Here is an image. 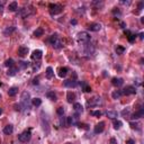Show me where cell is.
Wrapping results in <instances>:
<instances>
[{
  "mask_svg": "<svg viewBox=\"0 0 144 144\" xmlns=\"http://www.w3.org/2000/svg\"><path fill=\"white\" fill-rule=\"evenodd\" d=\"M49 9H50V14H51V15L54 16V15H57V14L62 12L63 7L61 6V5H59V3H50Z\"/></svg>",
  "mask_w": 144,
  "mask_h": 144,
  "instance_id": "4",
  "label": "cell"
},
{
  "mask_svg": "<svg viewBox=\"0 0 144 144\" xmlns=\"http://www.w3.org/2000/svg\"><path fill=\"white\" fill-rule=\"evenodd\" d=\"M12 132H14V126L10 125V124L5 126V128H3V133H5L6 135H10Z\"/></svg>",
  "mask_w": 144,
  "mask_h": 144,
  "instance_id": "18",
  "label": "cell"
},
{
  "mask_svg": "<svg viewBox=\"0 0 144 144\" xmlns=\"http://www.w3.org/2000/svg\"><path fill=\"white\" fill-rule=\"evenodd\" d=\"M17 92H18V88H17V87H11L8 90V95L10 96V97H14V96H16Z\"/></svg>",
  "mask_w": 144,
  "mask_h": 144,
  "instance_id": "23",
  "label": "cell"
},
{
  "mask_svg": "<svg viewBox=\"0 0 144 144\" xmlns=\"http://www.w3.org/2000/svg\"><path fill=\"white\" fill-rule=\"evenodd\" d=\"M88 29L90 32H99L101 29V25L99 23H91L90 25L88 26Z\"/></svg>",
  "mask_w": 144,
  "mask_h": 144,
  "instance_id": "10",
  "label": "cell"
},
{
  "mask_svg": "<svg viewBox=\"0 0 144 144\" xmlns=\"http://www.w3.org/2000/svg\"><path fill=\"white\" fill-rule=\"evenodd\" d=\"M45 75H46V78L47 79H52L53 77H54V71H53V69L51 67H49L46 69V73H45Z\"/></svg>",
  "mask_w": 144,
  "mask_h": 144,
  "instance_id": "21",
  "label": "cell"
},
{
  "mask_svg": "<svg viewBox=\"0 0 144 144\" xmlns=\"http://www.w3.org/2000/svg\"><path fill=\"white\" fill-rule=\"evenodd\" d=\"M19 68H22V69H26V68L29 67V62H26V61H22V62L18 63Z\"/></svg>",
  "mask_w": 144,
  "mask_h": 144,
  "instance_id": "33",
  "label": "cell"
},
{
  "mask_svg": "<svg viewBox=\"0 0 144 144\" xmlns=\"http://www.w3.org/2000/svg\"><path fill=\"white\" fill-rule=\"evenodd\" d=\"M34 12H35V9H34V7H32V6H25V7H23L22 9H19L18 16L22 17V18H26V17L33 15Z\"/></svg>",
  "mask_w": 144,
  "mask_h": 144,
  "instance_id": "1",
  "label": "cell"
},
{
  "mask_svg": "<svg viewBox=\"0 0 144 144\" xmlns=\"http://www.w3.org/2000/svg\"><path fill=\"white\" fill-rule=\"evenodd\" d=\"M17 71H18V69H17V68H15V67L9 68V70H8V72H7V74L10 75V77H12V75H15V74H16V72H17Z\"/></svg>",
  "mask_w": 144,
  "mask_h": 144,
  "instance_id": "31",
  "label": "cell"
},
{
  "mask_svg": "<svg viewBox=\"0 0 144 144\" xmlns=\"http://www.w3.org/2000/svg\"><path fill=\"white\" fill-rule=\"evenodd\" d=\"M79 83L75 81V79H70V80H66L63 82V86L67 88H75Z\"/></svg>",
  "mask_w": 144,
  "mask_h": 144,
  "instance_id": "8",
  "label": "cell"
},
{
  "mask_svg": "<svg viewBox=\"0 0 144 144\" xmlns=\"http://www.w3.org/2000/svg\"><path fill=\"white\" fill-rule=\"evenodd\" d=\"M38 80H40L38 77L35 78V79H34V81H33V83H34V84H37V83H38Z\"/></svg>",
  "mask_w": 144,
  "mask_h": 144,
  "instance_id": "42",
  "label": "cell"
},
{
  "mask_svg": "<svg viewBox=\"0 0 144 144\" xmlns=\"http://www.w3.org/2000/svg\"><path fill=\"white\" fill-rule=\"evenodd\" d=\"M30 138H32V131H30V128L26 129V131H24L22 134L18 136V140L22 143H26L27 141H29Z\"/></svg>",
  "mask_w": 144,
  "mask_h": 144,
  "instance_id": "5",
  "label": "cell"
},
{
  "mask_svg": "<svg viewBox=\"0 0 144 144\" xmlns=\"http://www.w3.org/2000/svg\"><path fill=\"white\" fill-rule=\"evenodd\" d=\"M113 125H114L115 129H121V127L123 126V123L121 121H118V119H115L114 123H113Z\"/></svg>",
  "mask_w": 144,
  "mask_h": 144,
  "instance_id": "27",
  "label": "cell"
},
{
  "mask_svg": "<svg viewBox=\"0 0 144 144\" xmlns=\"http://www.w3.org/2000/svg\"><path fill=\"white\" fill-rule=\"evenodd\" d=\"M143 115H144V109L141 107V108H140L138 112H136V113H134V114H133V115L131 116V117H132L133 119H139V118L143 117Z\"/></svg>",
  "mask_w": 144,
  "mask_h": 144,
  "instance_id": "13",
  "label": "cell"
},
{
  "mask_svg": "<svg viewBox=\"0 0 144 144\" xmlns=\"http://www.w3.org/2000/svg\"><path fill=\"white\" fill-rule=\"evenodd\" d=\"M0 86H1V82H0Z\"/></svg>",
  "mask_w": 144,
  "mask_h": 144,
  "instance_id": "49",
  "label": "cell"
},
{
  "mask_svg": "<svg viewBox=\"0 0 144 144\" xmlns=\"http://www.w3.org/2000/svg\"><path fill=\"white\" fill-rule=\"evenodd\" d=\"M46 97L47 98H49V99H51V100H53V101H55L56 100V95L55 94H54V91H49V92H47V94H46Z\"/></svg>",
  "mask_w": 144,
  "mask_h": 144,
  "instance_id": "25",
  "label": "cell"
},
{
  "mask_svg": "<svg viewBox=\"0 0 144 144\" xmlns=\"http://www.w3.org/2000/svg\"><path fill=\"white\" fill-rule=\"evenodd\" d=\"M110 144H117V140H116L115 138H112L110 139V142H109Z\"/></svg>",
  "mask_w": 144,
  "mask_h": 144,
  "instance_id": "41",
  "label": "cell"
},
{
  "mask_svg": "<svg viewBox=\"0 0 144 144\" xmlns=\"http://www.w3.org/2000/svg\"><path fill=\"white\" fill-rule=\"evenodd\" d=\"M71 24H73V25H75V24H77V20L72 19V20H71Z\"/></svg>",
  "mask_w": 144,
  "mask_h": 144,
  "instance_id": "46",
  "label": "cell"
},
{
  "mask_svg": "<svg viewBox=\"0 0 144 144\" xmlns=\"http://www.w3.org/2000/svg\"><path fill=\"white\" fill-rule=\"evenodd\" d=\"M20 104H22L23 108H27L29 109L30 107V94L28 91H24L22 94V97H20Z\"/></svg>",
  "mask_w": 144,
  "mask_h": 144,
  "instance_id": "2",
  "label": "cell"
},
{
  "mask_svg": "<svg viewBox=\"0 0 144 144\" xmlns=\"http://www.w3.org/2000/svg\"><path fill=\"white\" fill-rule=\"evenodd\" d=\"M1 114H2V109L0 108V115H1Z\"/></svg>",
  "mask_w": 144,
  "mask_h": 144,
  "instance_id": "48",
  "label": "cell"
},
{
  "mask_svg": "<svg viewBox=\"0 0 144 144\" xmlns=\"http://www.w3.org/2000/svg\"><path fill=\"white\" fill-rule=\"evenodd\" d=\"M112 97L114 98V99H119L122 97V92H121V90H116V91H114L112 94Z\"/></svg>",
  "mask_w": 144,
  "mask_h": 144,
  "instance_id": "32",
  "label": "cell"
},
{
  "mask_svg": "<svg viewBox=\"0 0 144 144\" xmlns=\"http://www.w3.org/2000/svg\"><path fill=\"white\" fill-rule=\"evenodd\" d=\"M104 129H105V123L104 122H99L98 124L95 126L94 132H95V134H100V133L104 132Z\"/></svg>",
  "mask_w": 144,
  "mask_h": 144,
  "instance_id": "9",
  "label": "cell"
},
{
  "mask_svg": "<svg viewBox=\"0 0 144 144\" xmlns=\"http://www.w3.org/2000/svg\"><path fill=\"white\" fill-rule=\"evenodd\" d=\"M29 52V50H28V47H26V46H20L19 49H18V54H19V56H26L27 54H28Z\"/></svg>",
  "mask_w": 144,
  "mask_h": 144,
  "instance_id": "14",
  "label": "cell"
},
{
  "mask_svg": "<svg viewBox=\"0 0 144 144\" xmlns=\"http://www.w3.org/2000/svg\"><path fill=\"white\" fill-rule=\"evenodd\" d=\"M73 108H74V110L77 112V114H80V113L83 112V107H82V105L80 102H75L73 105Z\"/></svg>",
  "mask_w": 144,
  "mask_h": 144,
  "instance_id": "19",
  "label": "cell"
},
{
  "mask_svg": "<svg viewBox=\"0 0 144 144\" xmlns=\"http://www.w3.org/2000/svg\"><path fill=\"white\" fill-rule=\"evenodd\" d=\"M101 102L100 98H94L91 101H88V105L89 106H94V105H99Z\"/></svg>",
  "mask_w": 144,
  "mask_h": 144,
  "instance_id": "29",
  "label": "cell"
},
{
  "mask_svg": "<svg viewBox=\"0 0 144 144\" xmlns=\"http://www.w3.org/2000/svg\"><path fill=\"white\" fill-rule=\"evenodd\" d=\"M125 34H126V35H128L127 38H128L129 42H131V43L134 42V40H135V35H134V34H132L129 30H125Z\"/></svg>",
  "mask_w": 144,
  "mask_h": 144,
  "instance_id": "26",
  "label": "cell"
},
{
  "mask_svg": "<svg viewBox=\"0 0 144 144\" xmlns=\"http://www.w3.org/2000/svg\"><path fill=\"white\" fill-rule=\"evenodd\" d=\"M15 29H16L15 27H10V28L8 27V28H7V29H5V35H8V34L12 33V32H14V30H15Z\"/></svg>",
  "mask_w": 144,
  "mask_h": 144,
  "instance_id": "38",
  "label": "cell"
},
{
  "mask_svg": "<svg viewBox=\"0 0 144 144\" xmlns=\"http://www.w3.org/2000/svg\"><path fill=\"white\" fill-rule=\"evenodd\" d=\"M42 56H43V52L41 50H35V51H33V54H32V59L33 60H36V61H38L42 59Z\"/></svg>",
  "mask_w": 144,
  "mask_h": 144,
  "instance_id": "11",
  "label": "cell"
},
{
  "mask_svg": "<svg viewBox=\"0 0 144 144\" xmlns=\"http://www.w3.org/2000/svg\"><path fill=\"white\" fill-rule=\"evenodd\" d=\"M122 92V96L125 95V96H129V95H135L136 94V88L133 87V86H127L126 88H124L123 90H121Z\"/></svg>",
  "mask_w": 144,
  "mask_h": 144,
  "instance_id": "7",
  "label": "cell"
},
{
  "mask_svg": "<svg viewBox=\"0 0 144 144\" xmlns=\"http://www.w3.org/2000/svg\"><path fill=\"white\" fill-rule=\"evenodd\" d=\"M90 38L91 37L88 32H80L78 34V40H79V42H81V43H88L89 41H90Z\"/></svg>",
  "mask_w": 144,
  "mask_h": 144,
  "instance_id": "6",
  "label": "cell"
},
{
  "mask_svg": "<svg viewBox=\"0 0 144 144\" xmlns=\"http://www.w3.org/2000/svg\"><path fill=\"white\" fill-rule=\"evenodd\" d=\"M84 49H86V51H84V52H86V54H92V53L95 52V49H94V47H92V46H90V45H89V44H87V45H86V47H84Z\"/></svg>",
  "mask_w": 144,
  "mask_h": 144,
  "instance_id": "30",
  "label": "cell"
},
{
  "mask_svg": "<svg viewBox=\"0 0 144 144\" xmlns=\"http://www.w3.org/2000/svg\"><path fill=\"white\" fill-rule=\"evenodd\" d=\"M81 86V88H82V90H83L84 92H90L91 91V87L89 86L87 82H84V81H81L80 83H79Z\"/></svg>",
  "mask_w": 144,
  "mask_h": 144,
  "instance_id": "16",
  "label": "cell"
},
{
  "mask_svg": "<svg viewBox=\"0 0 144 144\" xmlns=\"http://www.w3.org/2000/svg\"><path fill=\"white\" fill-rule=\"evenodd\" d=\"M49 42L51 43V45H52L54 49L59 50L61 47L63 46L62 42H61V40L59 38V36H57V34H53V35H51V37L49 38Z\"/></svg>",
  "mask_w": 144,
  "mask_h": 144,
  "instance_id": "3",
  "label": "cell"
},
{
  "mask_svg": "<svg viewBox=\"0 0 144 144\" xmlns=\"http://www.w3.org/2000/svg\"><path fill=\"white\" fill-rule=\"evenodd\" d=\"M142 8H143V2H140L139 3V10H142Z\"/></svg>",
  "mask_w": 144,
  "mask_h": 144,
  "instance_id": "44",
  "label": "cell"
},
{
  "mask_svg": "<svg viewBox=\"0 0 144 144\" xmlns=\"http://www.w3.org/2000/svg\"><path fill=\"white\" fill-rule=\"evenodd\" d=\"M122 3H123V5H129L131 1H122Z\"/></svg>",
  "mask_w": 144,
  "mask_h": 144,
  "instance_id": "45",
  "label": "cell"
},
{
  "mask_svg": "<svg viewBox=\"0 0 144 144\" xmlns=\"http://www.w3.org/2000/svg\"><path fill=\"white\" fill-rule=\"evenodd\" d=\"M122 115L124 116L125 118H128L129 117V110H128V109H124V110L122 112Z\"/></svg>",
  "mask_w": 144,
  "mask_h": 144,
  "instance_id": "39",
  "label": "cell"
},
{
  "mask_svg": "<svg viewBox=\"0 0 144 144\" xmlns=\"http://www.w3.org/2000/svg\"><path fill=\"white\" fill-rule=\"evenodd\" d=\"M127 144H135L134 140H127Z\"/></svg>",
  "mask_w": 144,
  "mask_h": 144,
  "instance_id": "43",
  "label": "cell"
},
{
  "mask_svg": "<svg viewBox=\"0 0 144 144\" xmlns=\"http://www.w3.org/2000/svg\"><path fill=\"white\" fill-rule=\"evenodd\" d=\"M8 9L10 10V11H16V10L18 9V3H17L16 1L10 2L9 5H8Z\"/></svg>",
  "mask_w": 144,
  "mask_h": 144,
  "instance_id": "20",
  "label": "cell"
},
{
  "mask_svg": "<svg viewBox=\"0 0 144 144\" xmlns=\"http://www.w3.org/2000/svg\"><path fill=\"white\" fill-rule=\"evenodd\" d=\"M56 113H57V115H59V116H63V114H64V108L63 107H59V108H57V110H56Z\"/></svg>",
  "mask_w": 144,
  "mask_h": 144,
  "instance_id": "40",
  "label": "cell"
},
{
  "mask_svg": "<svg viewBox=\"0 0 144 144\" xmlns=\"http://www.w3.org/2000/svg\"><path fill=\"white\" fill-rule=\"evenodd\" d=\"M43 34H44L43 28L38 27V28H36V30L34 32V37H41V36H43Z\"/></svg>",
  "mask_w": 144,
  "mask_h": 144,
  "instance_id": "24",
  "label": "cell"
},
{
  "mask_svg": "<svg viewBox=\"0 0 144 144\" xmlns=\"http://www.w3.org/2000/svg\"><path fill=\"white\" fill-rule=\"evenodd\" d=\"M116 52H117V54H123L125 52V49L121 45H117V47H116Z\"/></svg>",
  "mask_w": 144,
  "mask_h": 144,
  "instance_id": "36",
  "label": "cell"
},
{
  "mask_svg": "<svg viewBox=\"0 0 144 144\" xmlns=\"http://www.w3.org/2000/svg\"><path fill=\"white\" fill-rule=\"evenodd\" d=\"M32 105L35 106V107H40L42 105V99L41 98H34L32 99Z\"/></svg>",
  "mask_w": 144,
  "mask_h": 144,
  "instance_id": "22",
  "label": "cell"
},
{
  "mask_svg": "<svg viewBox=\"0 0 144 144\" xmlns=\"http://www.w3.org/2000/svg\"><path fill=\"white\" fill-rule=\"evenodd\" d=\"M67 99H68V101L69 102H72L75 99V94L74 92H68V95H67Z\"/></svg>",
  "mask_w": 144,
  "mask_h": 144,
  "instance_id": "28",
  "label": "cell"
},
{
  "mask_svg": "<svg viewBox=\"0 0 144 144\" xmlns=\"http://www.w3.org/2000/svg\"><path fill=\"white\" fill-rule=\"evenodd\" d=\"M129 125H131V127L133 129H140L139 124H138V123H135V122H131V123H129Z\"/></svg>",
  "mask_w": 144,
  "mask_h": 144,
  "instance_id": "37",
  "label": "cell"
},
{
  "mask_svg": "<svg viewBox=\"0 0 144 144\" xmlns=\"http://www.w3.org/2000/svg\"><path fill=\"white\" fill-rule=\"evenodd\" d=\"M90 114L92 116H95V117H100V116L102 115V113L100 110H92V112H90Z\"/></svg>",
  "mask_w": 144,
  "mask_h": 144,
  "instance_id": "35",
  "label": "cell"
},
{
  "mask_svg": "<svg viewBox=\"0 0 144 144\" xmlns=\"http://www.w3.org/2000/svg\"><path fill=\"white\" fill-rule=\"evenodd\" d=\"M68 72H69V69H68V68H66V67L60 68V69H59V77H61V78L67 77Z\"/></svg>",
  "mask_w": 144,
  "mask_h": 144,
  "instance_id": "17",
  "label": "cell"
},
{
  "mask_svg": "<svg viewBox=\"0 0 144 144\" xmlns=\"http://www.w3.org/2000/svg\"><path fill=\"white\" fill-rule=\"evenodd\" d=\"M112 83H113V86H115V87H121V86L124 84V80H123L122 78H113Z\"/></svg>",
  "mask_w": 144,
  "mask_h": 144,
  "instance_id": "12",
  "label": "cell"
},
{
  "mask_svg": "<svg viewBox=\"0 0 144 144\" xmlns=\"http://www.w3.org/2000/svg\"><path fill=\"white\" fill-rule=\"evenodd\" d=\"M106 115H107V117L110 118V119H116L118 117V113L116 110H108L106 113Z\"/></svg>",
  "mask_w": 144,
  "mask_h": 144,
  "instance_id": "15",
  "label": "cell"
},
{
  "mask_svg": "<svg viewBox=\"0 0 144 144\" xmlns=\"http://www.w3.org/2000/svg\"><path fill=\"white\" fill-rule=\"evenodd\" d=\"M2 7H3V1H1V2H0V10L2 9Z\"/></svg>",
  "mask_w": 144,
  "mask_h": 144,
  "instance_id": "47",
  "label": "cell"
},
{
  "mask_svg": "<svg viewBox=\"0 0 144 144\" xmlns=\"http://www.w3.org/2000/svg\"><path fill=\"white\" fill-rule=\"evenodd\" d=\"M14 64H15V62H14V60L12 59H8L5 62V66L6 67H8V68H12L14 67Z\"/></svg>",
  "mask_w": 144,
  "mask_h": 144,
  "instance_id": "34",
  "label": "cell"
}]
</instances>
